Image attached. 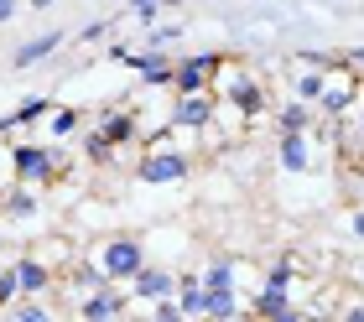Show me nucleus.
Instances as JSON below:
<instances>
[{
	"label": "nucleus",
	"mask_w": 364,
	"mask_h": 322,
	"mask_svg": "<svg viewBox=\"0 0 364 322\" xmlns=\"http://www.w3.org/2000/svg\"><path fill=\"white\" fill-rule=\"evenodd\" d=\"M11 172L16 182H31V188H53L63 177V151L42 146V141H16L11 146Z\"/></svg>",
	"instance_id": "1"
},
{
	"label": "nucleus",
	"mask_w": 364,
	"mask_h": 322,
	"mask_svg": "<svg viewBox=\"0 0 364 322\" xmlns=\"http://www.w3.org/2000/svg\"><path fill=\"white\" fill-rule=\"evenodd\" d=\"M188 172H193V156L182 146H167V141L146 146L141 161H136V182H146V188H172V182H182Z\"/></svg>",
	"instance_id": "2"
},
{
	"label": "nucleus",
	"mask_w": 364,
	"mask_h": 322,
	"mask_svg": "<svg viewBox=\"0 0 364 322\" xmlns=\"http://www.w3.org/2000/svg\"><path fill=\"white\" fill-rule=\"evenodd\" d=\"M109 58H114V63H125L130 73H136L141 83H151V89H172V68H177V58H172V53H156V47H125V42H114V47H109Z\"/></svg>",
	"instance_id": "3"
},
{
	"label": "nucleus",
	"mask_w": 364,
	"mask_h": 322,
	"mask_svg": "<svg viewBox=\"0 0 364 322\" xmlns=\"http://www.w3.org/2000/svg\"><path fill=\"white\" fill-rule=\"evenodd\" d=\"M224 53H193V58H177V68H172V94H203V89H213L219 83V73H224Z\"/></svg>",
	"instance_id": "4"
},
{
	"label": "nucleus",
	"mask_w": 364,
	"mask_h": 322,
	"mask_svg": "<svg viewBox=\"0 0 364 322\" xmlns=\"http://www.w3.org/2000/svg\"><path fill=\"white\" fill-rule=\"evenodd\" d=\"M99 265L109 270V281L125 286L146 265V240H136V234H109V240L99 245Z\"/></svg>",
	"instance_id": "5"
},
{
	"label": "nucleus",
	"mask_w": 364,
	"mask_h": 322,
	"mask_svg": "<svg viewBox=\"0 0 364 322\" xmlns=\"http://www.w3.org/2000/svg\"><path fill=\"white\" fill-rule=\"evenodd\" d=\"M359 94H364V83L349 73V68H333L328 83H323V94H318V114L323 120H343V114L359 104Z\"/></svg>",
	"instance_id": "6"
},
{
	"label": "nucleus",
	"mask_w": 364,
	"mask_h": 322,
	"mask_svg": "<svg viewBox=\"0 0 364 322\" xmlns=\"http://www.w3.org/2000/svg\"><path fill=\"white\" fill-rule=\"evenodd\" d=\"M219 94L203 89V94H177L172 99V130H208L213 120H219Z\"/></svg>",
	"instance_id": "7"
},
{
	"label": "nucleus",
	"mask_w": 364,
	"mask_h": 322,
	"mask_svg": "<svg viewBox=\"0 0 364 322\" xmlns=\"http://www.w3.org/2000/svg\"><path fill=\"white\" fill-rule=\"evenodd\" d=\"M130 296H141V301H161V296H177V276L167 265H151L146 260L136 276H130Z\"/></svg>",
	"instance_id": "8"
},
{
	"label": "nucleus",
	"mask_w": 364,
	"mask_h": 322,
	"mask_svg": "<svg viewBox=\"0 0 364 322\" xmlns=\"http://www.w3.org/2000/svg\"><path fill=\"white\" fill-rule=\"evenodd\" d=\"M120 312H125L120 281H109V286H99V291L78 296V317H84V322H105V317H120Z\"/></svg>",
	"instance_id": "9"
},
{
	"label": "nucleus",
	"mask_w": 364,
	"mask_h": 322,
	"mask_svg": "<svg viewBox=\"0 0 364 322\" xmlns=\"http://www.w3.org/2000/svg\"><path fill=\"white\" fill-rule=\"evenodd\" d=\"M16 276H21V296H47L53 281H58V270L47 260H37V255H21L16 260Z\"/></svg>",
	"instance_id": "10"
},
{
	"label": "nucleus",
	"mask_w": 364,
	"mask_h": 322,
	"mask_svg": "<svg viewBox=\"0 0 364 322\" xmlns=\"http://www.w3.org/2000/svg\"><path fill=\"white\" fill-rule=\"evenodd\" d=\"M312 120H318V104H312V99H296V94L276 109V130L281 135H302V130H312Z\"/></svg>",
	"instance_id": "11"
},
{
	"label": "nucleus",
	"mask_w": 364,
	"mask_h": 322,
	"mask_svg": "<svg viewBox=\"0 0 364 322\" xmlns=\"http://www.w3.org/2000/svg\"><path fill=\"white\" fill-rule=\"evenodd\" d=\"M99 130L109 135L114 146H130L141 135V120H136V109H99V120H94Z\"/></svg>",
	"instance_id": "12"
},
{
	"label": "nucleus",
	"mask_w": 364,
	"mask_h": 322,
	"mask_svg": "<svg viewBox=\"0 0 364 322\" xmlns=\"http://www.w3.org/2000/svg\"><path fill=\"white\" fill-rule=\"evenodd\" d=\"M281 172H312V141H307V130L302 135H281Z\"/></svg>",
	"instance_id": "13"
},
{
	"label": "nucleus",
	"mask_w": 364,
	"mask_h": 322,
	"mask_svg": "<svg viewBox=\"0 0 364 322\" xmlns=\"http://www.w3.org/2000/svg\"><path fill=\"white\" fill-rule=\"evenodd\" d=\"M250 312L255 317H296L291 291H281V286H260V291L250 296Z\"/></svg>",
	"instance_id": "14"
},
{
	"label": "nucleus",
	"mask_w": 364,
	"mask_h": 322,
	"mask_svg": "<svg viewBox=\"0 0 364 322\" xmlns=\"http://www.w3.org/2000/svg\"><path fill=\"white\" fill-rule=\"evenodd\" d=\"M58 47H63V31H42V37H31V42H21V47H16V68H37L42 58H53L58 53Z\"/></svg>",
	"instance_id": "15"
},
{
	"label": "nucleus",
	"mask_w": 364,
	"mask_h": 322,
	"mask_svg": "<svg viewBox=\"0 0 364 322\" xmlns=\"http://www.w3.org/2000/svg\"><path fill=\"white\" fill-rule=\"evenodd\" d=\"M37 208H42V198H37V188H31V182H21V188H11V193H0V213H6V218H37Z\"/></svg>",
	"instance_id": "16"
},
{
	"label": "nucleus",
	"mask_w": 364,
	"mask_h": 322,
	"mask_svg": "<svg viewBox=\"0 0 364 322\" xmlns=\"http://www.w3.org/2000/svg\"><path fill=\"white\" fill-rule=\"evenodd\" d=\"M203 301H208V286L203 276H177V307L188 317H203Z\"/></svg>",
	"instance_id": "17"
},
{
	"label": "nucleus",
	"mask_w": 364,
	"mask_h": 322,
	"mask_svg": "<svg viewBox=\"0 0 364 322\" xmlns=\"http://www.w3.org/2000/svg\"><path fill=\"white\" fill-rule=\"evenodd\" d=\"M68 286L78 296H89V291H99V286H109V270L99 265V260H89V265H73L68 270Z\"/></svg>",
	"instance_id": "18"
},
{
	"label": "nucleus",
	"mask_w": 364,
	"mask_h": 322,
	"mask_svg": "<svg viewBox=\"0 0 364 322\" xmlns=\"http://www.w3.org/2000/svg\"><path fill=\"white\" fill-rule=\"evenodd\" d=\"M240 312H245V301L235 291H208V301H203V317H213V322H229Z\"/></svg>",
	"instance_id": "19"
},
{
	"label": "nucleus",
	"mask_w": 364,
	"mask_h": 322,
	"mask_svg": "<svg viewBox=\"0 0 364 322\" xmlns=\"http://www.w3.org/2000/svg\"><path fill=\"white\" fill-rule=\"evenodd\" d=\"M203 286H208V291H235V286H240V265L235 260H213L203 270Z\"/></svg>",
	"instance_id": "20"
},
{
	"label": "nucleus",
	"mask_w": 364,
	"mask_h": 322,
	"mask_svg": "<svg viewBox=\"0 0 364 322\" xmlns=\"http://www.w3.org/2000/svg\"><path fill=\"white\" fill-rule=\"evenodd\" d=\"M167 11H177V0H125V16H136L141 26H151V21H161Z\"/></svg>",
	"instance_id": "21"
},
{
	"label": "nucleus",
	"mask_w": 364,
	"mask_h": 322,
	"mask_svg": "<svg viewBox=\"0 0 364 322\" xmlns=\"http://www.w3.org/2000/svg\"><path fill=\"white\" fill-rule=\"evenodd\" d=\"M328 73H333V68H312V63H307V73H296V83H291V94H296V99H312V104H318V94H323V83H328Z\"/></svg>",
	"instance_id": "22"
},
{
	"label": "nucleus",
	"mask_w": 364,
	"mask_h": 322,
	"mask_svg": "<svg viewBox=\"0 0 364 322\" xmlns=\"http://www.w3.org/2000/svg\"><path fill=\"white\" fill-rule=\"evenodd\" d=\"M47 130H53V141H68V135L84 130V109H58V104H53V120H47Z\"/></svg>",
	"instance_id": "23"
},
{
	"label": "nucleus",
	"mask_w": 364,
	"mask_h": 322,
	"mask_svg": "<svg viewBox=\"0 0 364 322\" xmlns=\"http://www.w3.org/2000/svg\"><path fill=\"white\" fill-rule=\"evenodd\" d=\"M177 42H182V26L177 21H151V31H146V47H156V53H172Z\"/></svg>",
	"instance_id": "24"
},
{
	"label": "nucleus",
	"mask_w": 364,
	"mask_h": 322,
	"mask_svg": "<svg viewBox=\"0 0 364 322\" xmlns=\"http://www.w3.org/2000/svg\"><path fill=\"white\" fill-rule=\"evenodd\" d=\"M109 151H114V141H109V135L99 130V125H94V130H84V156H89L94 166H105V161H109Z\"/></svg>",
	"instance_id": "25"
},
{
	"label": "nucleus",
	"mask_w": 364,
	"mask_h": 322,
	"mask_svg": "<svg viewBox=\"0 0 364 322\" xmlns=\"http://www.w3.org/2000/svg\"><path fill=\"white\" fill-rule=\"evenodd\" d=\"M6 312H11V317H21V322H47V317H53V312H47V301H42V296H16Z\"/></svg>",
	"instance_id": "26"
},
{
	"label": "nucleus",
	"mask_w": 364,
	"mask_h": 322,
	"mask_svg": "<svg viewBox=\"0 0 364 322\" xmlns=\"http://www.w3.org/2000/svg\"><path fill=\"white\" fill-rule=\"evenodd\" d=\"M266 286H281V291H291L296 286V260L287 255V260H276L271 270H266Z\"/></svg>",
	"instance_id": "27"
},
{
	"label": "nucleus",
	"mask_w": 364,
	"mask_h": 322,
	"mask_svg": "<svg viewBox=\"0 0 364 322\" xmlns=\"http://www.w3.org/2000/svg\"><path fill=\"white\" fill-rule=\"evenodd\" d=\"M16 296H21V276H16V265H0V312H6Z\"/></svg>",
	"instance_id": "28"
},
{
	"label": "nucleus",
	"mask_w": 364,
	"mask_h": 322,
	"mask_svg": "<svg viewBox=\"0 0 364 322\" xmlns=\"http://www.w3.org/2000/svg\"><path fill=\"white\" fill-rule=\"evenodd\" d=\"M16 114H21V125H37V120H47V114H53V104H47L42 94H31V99H26V104L16 109Z\"/></svg>",
	"instance_id": "29"
},
{
	"label": "nucleus",
	"mask_w": 364,
	"mask_h": 322,
	"mask_svg": "<svg viewBox=\"0 0 364 322\" xmlns=\"http://www.w3.org/2000/svg\"><path fill=\"white\" fill-rule=\"evenodd\" d=\"M338 68H349V73L364 83V47H338Z\"/></svg>",
	"instance_id": "30"
},
{
	"label": "nucleus",
	"mask_w": 364,
	"mask_h": 322,
	"mask_svg": "<svg viewBox=\"0 0 364 322\" xmlns=\"http://www.w3.org/2000/svg\"><path fill=\"white\" fill-rule=\"evenodd\" d=\"M109 26H114L109 16H99V21H89V26H78V42H84V47H89V42H105V37H109Z\"/></svg>",
	"instance_id": "31"
},
{
	"label": "nucleus",
	"mask_w": 364,
	"mask_h": 322,
	"mask_svg": "<svg viewBox=\"0 0 364 322\" xmlns=\"http://www.w3.org/2000/svg\"><path fill=\"white\" fill-rule=\"evenodd\" d=\"M21 130V114H0V141H6V135H16Z\"/></svg>",
	"instance_id": "32"
},
{
	"label": "nucleus",
	"mask_w": 364,
	"mask_h": 322,
	"mask_svg": "<svg viewBox=\"0 0 364 322\" xmlns=\"http://www.w3.org/2000/svg\"><path fill=\"white\" fill-rule=\"evenodd\" d=\"M349 229H354V240H364V208H354V213H349Z\"/></svg>",
	"instance_id": "33"
},
{
	"label": "nucleus",
	"mask_w": 364,
	"mask_h": 322,
	"mask_svg": "<svg viewBox=\"0 0 364 322\" xmlns=\"http://www.w3.org/2000/svg\"><path fill=\"white\" fill-rule=\"evenodd\" d=\"M16 6H21V0H0V26H6L11 16H16Z\"/></svg>",
	"instance_id": "34"
},
{
	"label": "nucleus",
	"mask_w": 364,
	"mask_h": 322,
	"mask_svg": "<svg viewBox=\"0 0 364 322\" xmlns=\"http://www.w3.org/2000/svg\"><path fill=\"white\" fill-rule=\"evenodd\" d=\"M349 276H354V281L364 286V260H354V265H349Z\"/></svg>",
	"instance_id": "35"
},
{
	"label": "nucleus",
	"mask_w": 364,
	"mask_h": 322,
	"mask_svg": "<svg viewBox=\"0 0 364 322\" xmlns=\"http://www.w3.org/2000/svg\"><path fill=\"white\" fill-rule=\"evenodd\" d=\"M31 6H37V11H47V6H53V0H31Z\"/></svg>",
	"instance_id": "36"
}]
</instances>
